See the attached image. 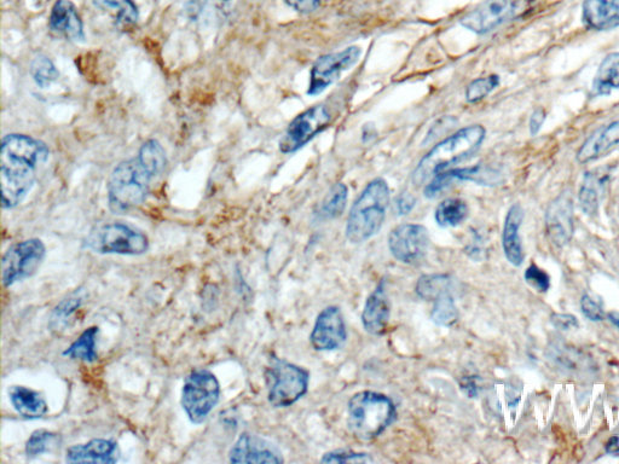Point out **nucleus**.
Here are the masks:
<instances>
[{"mask_svg": "<svg viewBox=\"0 0 619 464\" xmlns=\"http://www.w3.org/2000/svg\"><path fill=\"white\" fill-rule=\"evenodd\" d=\"M50 158L46 143L22 133H10L0 147V187L4 210H14L26 200L40 167Z\"/></svg>", "mask_w": 619, "mask_h": 464, "instance_id": "f03ea898", "label": "nucleus"}, {"mask_svg": "<svg viewBox=\"0 0 619 464\" xmlns=\"http://www.w3.org/2000/svg\"><path fill=\"white\" fill-rule=\"evenodd\" d=\"M84 246L97 254L136 257L149 251V239L136 226L112 222L95 226L85 237Z\"/></svg>", "mask_w": 619, "mask_h": 464, "instance_id": "423d86ee", "label": "nucleus"}, {"mask_svg": "<svg viewBox=\"0 0 619 464\" xmlns=\"http://www.w3.org/2000/svg\"><path fill=\"white\" fill-rule=\"evenodd\" d=\"M397 417L392 400L373 391L355 394L347 405V427L360 442H373L389 428Z\"/></svg>", "mask_w": 619, "mask_h": 464, "instance_id": "20e7f679", "label": "nucleus"}, {"mask_svg": "<svg viewBox=\"0 0 619 464\" xmlns=\"http://www.w3.org/2000/svg\"><path fill=\"white\" fill-rule=\"evenodd\" d=\"M347 333L343 313L338 306H329L317 316L310 335L316 351H334L344 345Z\"/></svg>", "mask_w": 619, "mask_h": 464, "instance_id": "2eb2a0df", "label": "nucleus"}, {"mask_svg": "<svg viewBox=\"0 0 619 464\" xmlns=\"http://www.w3.org/2000/svg\"><path fill=\"white\" fill-rule=\"evenodd\" d=\"M584 25L594 31H609L619 26V0H584Z\"/></svg>", "mask_w": 619, "mask_h": 464, "instance_id": "4be33fe9", "label": "nucleus"}, {"mask_svg": "<svg viewBox=\"0 0 619 464\" xmlns=\"http://www.w3.org/2000/svg\"><path fill=\"white\" fill-rule=\"evenodd\" d=\"M285 3L300 14H310L320 7L321 0H285Z\"/></svg>", "mask_w": 619, "mask_h": 464, "instance_id": "a19ab883", "label": "nucleus"}, {"mask_svg": "<svg viewBox=\"0 0 619 464\" xmlns=\"http://www.w3.org/2000/svg\"><path fill=\"white\" fill-rule=\"evenodd\" d=\"M31 77L40 89H49L60 79L59 69L49 56L38 54L33 58L30 67Z\"/></svg>", "mask_w": 619, "mask_h": 464, "instance_id": "7c9ffc66", "label": "nucleus"}, {"mask_svg": "<svg viewBox=\"0 0 619 464\" xmlns=\"http://www.w3.org/2000/svg\"><path fill=\"white\" fill-rule=\"evenodd\" d=\"M450 283L447 275H425L420 278L416 292L422 299L435 300L438 295L448 292Z\"/></svg>", "mask_w": 619, "mask_h": 464, "instance_id": "f704fd0d", "label": "nucleus"}, {"mask_svg": "<svg viewBox=\"0 0 619 464\" xmlns=\"http://www.w3.org/2000/svg\"><path fill=\"white\" fill-rule=\"evenodd\" d=\"M118 460V446L108 439H92L88 443L71 446L66 452L67 463L111 464Z\"/></svg>", "mask_w": 619, "mask_h": 464, "instance_id": "aec40b11", "label": "nucleus"}, {"mask_svg": "<svg viewBox=\"0 0 619 464\" xmlns=\"http://www.w3.org/2000/svg\"><path fill=\"white\" fill-rule=\"evenodd\" d=\"M349 190L344 183L333 185L323 201L318 216L325 220L337 219L345 211Z\"/></svg>", "mask_w": 619, "mask_h": 464, "instance_id": "c756f323", "label": "nucleus"}, {"mask_svg": "<svg viewBox=\"0 0 619 464\" xmlns=\"http://www.w3.org/2000/svg\"><path fill=\"white\" fill-rule=\"evenodd\" d=\"M485 135L487 131L482 125H472L445 138L420 160L413 173V182L424 184L436 174L447 171L451 165L470 158L483 144Z\"/></svg>", "mask_w": 619, "mask_h": 464, "instance_id": "7ed1b4c3", "label": "nucleus"}, {"mask_svg": "<svg viewBox=\"0 0 619 464\" xmlns=\"http://www.w3.org/2000/svg\"><path fill=\"white\" fill-rule=\"evenodd\" d=\"M269 403L275 408H288L308 392L310 376L298 365L271 359L265 371Z\"/></svg>", "mask_w": 619, "mask_h": 464, "instance_id": "0eeeda50", "label": "nucleus"}, {"mask_svg": "<svg viewBox=\"0 0 619 464\" xmlns=\"http://www.w3.org/2000/svg\"><path fill=\"white\" fill-rule=\"evenodd\" d=\"M59 443V434L46 431V429H38L27 440L26 455L28 458H36L54 450Z\"/></svg>", "mask_w": 619, "mask_h": 464, "instance_id": "72a5a7b5", "label": "nucleus"}, {"mask_svg": "<svg viewBox=\"0 0 619 464\" xmlns=\"http://www.w3.org/2000/svg\"><path fill=\"white\" fill-rule=\"evenodd\" d=\"M581 309L583 315L593 322L603 321L606 317L603 306H601L598 301H595L588 294H584L581 299Z\"/></svg>", "mask_w": 619, "mask_h": 464, "instance_id": "58836bf2", "label": "nucleus"}, {"mask_svg": "<svg viewBox=\"0 0 619 464\" xmlns=\"http://www.w3.org/2000/svg\"><path fill=\"white\" fill-rule=\"evenodd\" d=\"M524 220V211L519 203L509 208L503 225L502 248L507 260L513 266H520L524 261V249L520 239V228Z\"/></svg>", "mask_w": 619, "mask_h": 464, "instance_id": "412c9836", "label": "nucleus"}, {"mask_svg": "<svg viewBox=\"0 0 619 464\" xmlns=\"http://www.w3.org/2000/svg\"><path fill=\"white\" fill-rule=\"evenodd\" d=\"M221 2H229V0H221Z\"/></svg>", "mask_w": 619, "mask_h": 464, "instance_id": "49530a36", "label": "nucleus"}, {"mask_svg": "<svg viewBox=\"0 0 619 464\" xmlns=\"http://www.w3.org/2000/svg\"><path fill=\"white\" fill-rule=\"evenodd\" d=\"M619 89V51L607 55L595 74L592 95L607 96Z\"/></svg>", "mask_w": 619, "mask_h": 464, "instance_id": "b1692460", "label": "nucleus"}, {"mask_svg": "<svg viewBox=\"0 0 619 464\" xmlns=\"http://www.w3.org/2000/svg\"><path fill=\"white\" fill-rule=\"evenodd\" d=\"M415 201L410 196L399 197L397 201V207L399 214H407L413 210Z\"/></svg>", "mask_w": 619, "mask_h": 464, "instance_id": "37998d69", "label": "nucleus"}, {"mask_svg": "<svg viewBox=\"0 0 619 464\" xmlns=\"http://www.w3.org/2000/svg\"><path fill=\"white\" fill-rule=\"evenodd\" d=\"M166 150L156 139H148L136 156L119 162L109 176L107 199L109 210L125 214L136 210L146 201L152 182L164 173Z\"/></svg>", "mask_w": 619, "mask_h": 464, "instance_id": "f257e3e1", "label": "nucleus"}, {"mask_svg": "<svg viewBox=\"0 0 619 464\" xmlns=\"http://www.w3.org/2000/svg\"><path fill=\"white\" fill-rule=\"evenodd\" d=\"M536 0H485L460 20L473 33L487 34L507 22L522 19L534 8Z\"/></svg>", "mask_w": 619, "mask_h": 464, "instance_id": "1a4fd4ad", "label": "nucleus"}, {"mask_svg": "<svg viewBox=\"0 0 619 464\" xmlns=\"http://www.w3.org/2000/svg\"><path fill=\"white\" fill-rule=\"evenodd\" d=\"M524 278L526 283L531 288L536 289L538 293H547L549 288H551V277H549L545 270L538 268L536 264H531L525 270Z\"/></svg>", "mask_w": 619, "mask_h": 464, "instance_id": "e433bc0d", "label": "nucleus"}, {"mask_svg": "<svg viewBox=\"0 0 619 464\" xmlns=\"http://www.w3.org/2000/svg\"><path fill=\"white\" fill-rule=\"evenodd\" d=\"M361 55V48L350 46L345 50L317 58L311 69L308 94L310 96L321 95L335 81H338L341 75L354 68L360 62Z\"/></svg>", "mask_w": 619, "mask_h": 464, "instance_id": "f8f14e48", "label": "nucleus"}, {"mask_svg": "<svg viewBox=\"0 0 619 464\" xmlns=\"http://www.w3.org/2000/svg\"><path fill=\"white\" fill-rule=\"evenodd\" d=\"M546 113L543 109H536L531 115L530 119V133L531 136H536L542 129V125L545 124Z\"/></svg>", "mask_w": 619, "mask_h": 464, "instance_id": "79ce46f5", "label": "nucleus"}, {"mask_svg": "<svg viewBox=\"0 0 619 464\" xmlns=\"http://www.w3.org/2000/svg\"><path fill=\"white\" fill-rule=\"evenodd\" d=\"M430 242L427 229L420 224L398 225L389 235L391 254L401 263L408 265L425 259Z\"/></svg>", "mask_w": 619, "mask_h": 464, "instance_id": "ddd939ff", "label": "nucleus"}, {"mask_svg": "<svg viewBox=\"0 0 619 464\" xmlns=\"http://www.w3.org/2000/svg\"><path fill=\"white\" fill-rule=\"evenodd\" d=\"M49 28L52 33L72 42H85L84 22L71 0H57L51 9Z\"/></svg>", "mask_w": 619, "mask_h": 464, "instance_id": "f3484780", "label": "nucleus"}, {"mask_svg": "<svg viewBox=\"0 0 619 464\" xmlns=\"http://www.w3.org/2000/svg\"><path fill=\"white\" fill-rule=\"evenodd\" d=\"M605 187V178L600 177L599 173L588 172L583 178L580 188V206L582 211L589 217L595 216L599 212L601 194Z\"/></svg>", "mask_w": 619, "mask_h": 464, "instance_id": "393cba45", "label": "nucleus"}, {"mask_svg": "<svg viewBox=\"0 0 619 464\" xmlns=\"http://www.w3.org/2000/svg\"><path fill=\"white\" fill-rule=\"evenodd\" d=\"M94 4L101 10L113 13L119 25L133 26L140 19V11L133 0H94Z\"/></svg>", "mask_w": 619, "mask_h": 464, "instance_id": "c85d7f7f", "label": "nucleus"}, {"mask_svg": "<svg viewBox=\"0 0 619 464\" xmlns=\"http://www.w3.org/2000/svg\"><path fill=\"white\" fill-rule=\"evenodd\" d=\"M435 305L431 312L432 321L442 327H451L459 319V311L455 305L453 295L448 292H444L433 300Z\"/></svg>", "mask_w": 619, "mask_h": 464, "instance_id": "2f4dec72", "label": "nucleus"}, {"mask_svg": "<svg viewBox=\"0 0 619 464\" xmlns=\"http://www.w3.org/2000/svg\"><path fill=\"white\" fill-rule=\"evenodd\" d=\"M500 85L499 75H489V77L478 78L473 80L466 89V101L468 103H477L489 96L496 87Z\"/></svg>", "mask_w": 619, "mask_h": 464, "instance_id": "c9c22d12", "label": "nucleus"}, {"mask_svg": "<svg viewBox=\"0 0 619 464\" xmlns=\"http://www.w3.org/2000/svg\"><path fill=\"white\" fill-rule=\"evenodd\" d=\"M470 214L467 203L461 199H447L439 203L435 218L439 226L443 228H455L464 223Z\"/></svg>", "mask_w": 619, "mask_h": 464, "instance_id": "cd10ccee", "label": "nucleus"}, {"mask_svg": "<svg viewBox=\"0 0 619 464\" xmlns=\"http://www.w3.org/2000/svg\"><path fill=\"white\" fill-rule=\"evenodd\" d=\"M552 323L555 328L564 330V332H571V330L580 327L577 317L569 315V313H554L552 316Z\"/></svg>", "mask_w": 619, "mask_h": 464, "instance_id": "ea45409f", "label": "nucleus"}, {"mask_svg": "<svg viewBox=\"0 0 619 464\" xmlns=\"http://www.w3.org/2000/svg\"><path fill=\"white\" fill-rule=\"evenodd\" d=\"M97 335V327L86 329L85 332L80 334L79 338L63 352V356L74 359V361H82L85 363L96 362L98 359L96 350Z\"/></svg>", "mask_w": 619, "mask_h": 464, "instance_id": "bb28decb", "label": "nucleus"}, {"mask_svg": "<svg viewBox=\"0 0 619 464\" xmlns=\"http://www.w3.org/2000/svg\"><path fill=\"white\" fill-rule=\"evenodd\" d=\"M546 230L549 240L557 247H564L571 241L575 220L574 200L569 190L549 203L546 212Z\"/></svg>", "mask_w": 619, "mask_h": 464, "instance_id": "4468645a", "label": "nucleus"}, {"mask_svg": "<svg viewBox=\"0 0 619 464\" xmlns=\"http://www.w3.org/2000/svg\"><path fill=\"white\" fill-rule=\"evenodd\" d=\"M391 318V304L387 295L385 282L381 281L379 286L369 295L362 312V323L364 329L369 334L381 335L386 332Z\"/></svg>", "mask_w": 619, "mask_h": 464, "instance_id": "a211bd4d", "label": "nucleus"}, {"mask_svg": "<svg viewBox=\"0 0 619 464\" xmlns=\"http://www.w3.org/2000/svg\"><path fill=\"white\" fill-rule=\"evenodd\" d=\"M606 454L619 455V433L612 435L605 445Z\"/></svg>", "mask_w": 619, "mask_h": 464, "instance_id": "c03bdc74", "label": "nucleus"}, {"mask_svg": "<svg viewBox=\"0 0 619 464\" xmlns=\"http://www.w3.org/2000/svg\"><path fill=\"white\" fill-rule=\"evenodd\" d=\"M390 206V187L383 178L370 182L351 207L346 237L351 243L366 242L378 234Z\"/></svg>", "mask_w": 619, "mask_h": 464, "instance_id": "39448f33", "label": "nucleus"}, {"mask_svg": "<svg viewBox=\"0 0 619 464\" xmlns=\"http://www.w3.org/2000/svg\"><path fill=\"white\" fill-rule=\"evenodd\" d=\"M618 144L619 119L594 131L578 150L576 159L580 164H588V162L600 159Z\"/></svg>", "mask_w": 619, "mask_h": 464, "instance_id": "6ab92c4d", "label": "nucleus"}, {"mask_svg": "<svg viewBox=\"0 0 619 464\" xmlns=\"http://www.w3.org/2000/svg\"><path fill=\"white\" fill-rule=\"evenodd\" d=\"M46 255L44 242L30 239L14 243L5 252L2 260V278L4 287L27 280L37 274Z\"/></svg>", "mask_w": 619, "mask_h": 464, "instance_id": "9d476101", "label": "nucleus"}, {"mask_svg": "<svg viewBox=\"0 0 619 464\" xmlns=\"http://www.w3.org/2000/svg\"><path fill=\"white\" fill-rule=\"evenodd\" d=\"M83 305V298L78 294L71 295L65 300H62L59 305L55 307L54 312L51 315L50 327L52 330H65L69 327V324L73 321L75 312H77Z\"/></svg>", "mask_w": 619, "mask_h": 464, "instance_id": "473e14b6", "label": "nucleus"}, {"mask_svg": "<svg viewBox=\"0 0 619 464\" xmlns=\"http://www.w3.org/2000/svg\"><path fill=\"white\" fill-rule=\"evenodd\" d=\"M231 463H283L282 452L269 440L259 435L244 433L236 440L229 452Z\"/></svg>", "mask_w": 619, "mask_h": 464, "instance_id": "dca6fc26", "label": "nucleus"}, {"mask_svg": "<svg viewBox=\"0 0 619 464\" xmlns=\"http://www.w3.org/2000/svg\"><path fill=\"white\" fill-rule=\"evenodd\" d=\"M221 398V385L210 370L196 369L185 377L182 408L190 422L201 425L207 420Z\"/></svg>", "mask_w": 619, "mask_h": 464, "instance_id": "6e6552de", "label": "nucleus"}, {"mask_svg": "<svg viewBox=\"0 0 619 464\" xmlns=\"http://www.w3.org/2000/svg\"><path fill=\"white\" fill-rule=\"evenodd\" d=\"M370 458L367 454L351 450H335L327 452L321 458L322 463H366Z\"/></svg>", "mask_w": 619, "mask_h": 464, "instance_id": "4c0bfd02", "label": "nucleus"}, {"mask_svg": "<svg viewBox=\"0 0 619 464\" xmlns=\"http://www.w3.org/2000/svg\"><path fill=\"white\" fill-rule=\"evenodd\" d=\"M333 110L326 103L306 109L288 125L285 135L280 141V150L283 154L297 152L311 139L325 131L333 121Z\"/></svg>", "mask_w": 619, "mask_h": 464, "instance_id": "9b49d317", "label": "nucleus"}, {"mask_svg": "<svg viewBox=\"0 0 619 464\" xmlns=\"http://www.w3.org/2000/svg\"><path fill=\"white\" fill-rule=\"evenodd\" d=\"M450 178L456 181L473 182L487 187H497L505 182L502 172L494 167L477 165L466 168H456V170L447 171Z\"/></svg>", "mask_w": 619, "mask_h": 464, "instance_id": "a878e982", "label": "nucleus"}, {"mask_svg": "<svg viewBox=\"0 0 619 464\" xmlns=\"http://www.w3.org/2000/svg\"><path fill=\"white\" fill-rule=\"evenodd\" d=\"M9 399L16 413L27 420L42 419L48 414V403L37 391L25 386H13L9 390Z\"/></svg>", "mask_w": 619, "mask_h": 464, "instance_id": "5701e85b", "label": "nucleus"}, {"mask_svg": "<svg viewBox=\"0 0 619 464\" xmlns=\"http://www.w3.org/2000/svg\"><path fill=\"white\" fill-rule=\"evenodd\" d=\"M610 321L615 324L617 328H619V313H610Z\"/></svg>", "mask_w": 619, "mask_h": 464, "instance_id": "a18cd8bd", "label": "nucleus"}]
</instances>
